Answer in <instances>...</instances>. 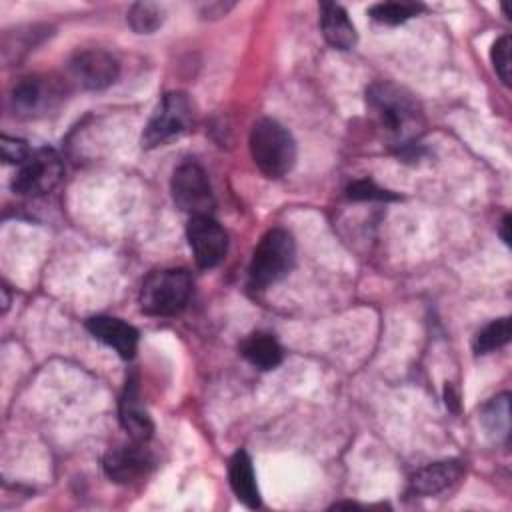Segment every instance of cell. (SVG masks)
Listing matches in <instances>:
<instances>
[{"instance_id":"6da1fadb","label":"cell","mask_w":512,"mask_h":512,"mask_svg":"<svg viewBox=\"0 0 512 512\" xmlns=\"http://www.w3.org/2000/svg\"><path fill=\"white\" fill-rule=\"evenodd\" d=\"M366 104L378 126L384 128L398 146L406 148L422 132L424 118L416 98L390 80H378L366 90Z\"/></svg>"},{"instance_id":"7a4b0ae2","label":"cell","mask_w":512,"mask_h":512,"mask_svg":"<svg viewBox=\"0 0 512 512\" xmlns=\"http://www.w3.org/2000/svg\"><path fill=\"white\" fill-rule=\"evenodd\" d=\"M248 146L254 164L268 178H282L296 162L292 134L272 118H260L252 124Z\"/></svg>"},{"instance_id":"3957f363","label":"cell","mask_w":512,"mask_h":512,"mask_svg":"<svg viewBox=\"0 0 512 512\" xmlns=\"http://www.w3.org/2000/svg\"><path fill=\"white\" fill-rule=\"evenodd\" d=\"M192 296V276L184 268H160L140 288V308L148 316H176Z\"/></svg>"},{"instance_id":"277c9868","label":"cell","mask_w":512,"mask_h":512,"mask_svg":"<svg viewBox=\"0 0 512 512\" xmlns=\"http://www.w3.org/2000/svg\"><path fill=\"white\" fill-rule=\"evenodd\" d=\"M296 244L290 232L282 228L268 230L250 260L248 284L254 290H264L270 284L282 280L294 266Z\"/></svg>"},{"instance_id":"5b68a950","label":"cell","mask_w":512,"mask_h":512,"mask_svg":"<svg viewBox=\"0 0 512 512\" xmlns=\"http://www.w3.org/2000/svg\"><path fill=\"white\" fill-rule=\"evenodd\" d=\"M66 84L52 74L22 76L10 92V106L20 118H42L60 108Z\"/></svg>"},{"instance_id":"8992f818","label":"cell","mask_w":512,"mask_h":512,"mask_svg":"<svg viewBox=\"0 0 512 512\" xmlns=\"http://www.w3.org/2000/svg\"><path fill=\"white\" fill-rule=\"evenodd\" d=\"M194 104L186 92H166L142 132V146L156 148L184 134L194 124Z\"/></svg>"},{"instance_id":"52a82bcc","label":"cell","mask_w":512,"mask_h":512,"mask_svg":"<svg viewBox=\"0 0 512 512\" xmlns=\"http://www.w3.org/2000/svg\"><path fill=\"white\" fill-rule=\"evenodd\" d=\"M64 164L54 148L32 150L30 156L16 166L12 176V190L20 196H44L52 192L62 180Z\"/></svg>"},{"instance_id":"ba28073f","label":"cell","mask_w":512,"mask_h":512,"mask_svg":"<svg viewBox=\"0 0 512 512\" xmlns=\"http://www.w3.org/2000/svg\"><path fill=\"white\" fill-rule=\"evenodd\" d=\"M170 192L174 204L190 216H210L216 200L208 174L198 162H182L170 180Z\"/></svg>"},{"instance_id":"9c48e42d","label":"cell","mask_w":512,"mask_h":512,"mask_svg":"<svg viewBox=\"0 0 512 512\" xmlns=\"http://www.w3.org/2000/svg\"><path fill=\"white\" fill-rule=\"evenodd\" d=\"M68 70L84 90H104L118 78L120 66L110 52L102 48H84L70 58Z\"/></svg>"},{"instance_id":"30bf717a","label":"cell","mask_w":512,"mask_h":512,"mask_svg":"<svg viewBox=\"0 0 512 512\" xmlns=\"http://www.w3.org/2000/svg\"><path fill=\"white\" fill-rule=\"evenodd\" d=\"M186 236L200 268H214L224 260L228 234L212 216H190Z\"/></svg>"},{"instance_id":"8fae6325","label":"cell","mask_w":512,"mask_h":512,"mask_svg":"<svg viewBox=\"0 0 512 512\" xmlns=\"http://www.w3.org/2000/svg\"><path fill=\"white\" fill-rule=\"evenodd\" d=\"M154 466L152 454L144 448V442H134L130 446L112 448L102 458L104 474L116 484H132L148 476Z\"/></svg>"},{"instance_id":"7c38bea8","label":"cell","mask_w":512,"mask_h":512,"mask_svg":"<svg viewBox=\"0 0 512 512\" xmlns=\"http://www.w3.org/2000/svg\"><path fill=\"white\" fill-rule=\"evenodd\" d=\"M88 332L112 348L120 358L130 360L138 348V330L114 316H92L86 320Z\"/></svg>"},{"instance_id":"4fadbf2b","label":"cell","mask_w":512,"mask_h":512,"mask_svg":"<svg viewBox=\"0 0 512 512\" xmlns=\"http://www.w3.org/2000/svg\"><path fill=\"white\" fill-rule=\"evenodd\" d=\"M118 418L126 434L132 438V442H148L154 432V422L150 414L144 410L138 394L136 380H128L126 388L120 396V406H118Z\"/></svg>"},{"instance_id":"5bb4252c","label":"cell","mask_w":512,"mask_h":512,"mask_svg":"<svg viewBox=\"0 0 512 512\" xmlns=\"http://www.w3.org/2000/svg\"><path fill=\"white\" fill-rule=\"evenodd\" d=\"M464 468L458 460H440L420 468L410 480V492L418 496H434L456 484Z\"/></svg>"},{"instance_id":"9a60e30c","label":"cell","mask_w":512,"mask_h":512,"mask_svg":"<svg viewBox=\"0 0 512 512\" xmlns=\"http://www.w3.org/2000/svg\"><path fill=\"white\" fill-rule=\"evenodd\" d=\"M320 28L324 40L336 50H350L356 46L358 34L348 18V12L336 2L320 4Z\"/></svg>"},{"instance_id":"2e32d148","label":"cell","mask_w":512,"mask_h":512,"mask_svg":"<svg viewBox=\"0 0 512 512\" xmlns=\"http://www.w3.org/2000/svg\"><path fill=\"white\" fill-rule=\"evenodd\" d=\"M228 480H230L232 492L244 506L248 508L260 506V492L254 476V466L246 450H238L232 454L228 464Z\"/></svg>"},{"instance_id":"e0dca14e","label":"cell","mask_w":512,"mask_h":512,"mask_svg":"<svg viewBox=\"0 0 512 512\" xmlns=\"http://www.w3.org/2000/svg\"><path fill=\"white\" fill-rule=\"evenodd\" d=\"M240 354L260 370H272L282 362V348L268 332H252L240 344Z\"/></svg>"},{"instance_id":"ac0fdd59","label":"cell","mask_w":512,"mask_h":512,"mask_svg":"<svg viewBox=\"0 0 512 512\" xmlns=\"http://www.w3.org/2000/svg\"><path fill=\"white\" fill-rule=\"evenodd\" d=\"M508 394H500L482 406V424L488 434L496 440L508 438L510 434V402Z\"/></svg>"},{"instance_id":"d6986e66","label":"cell","mask_w":512,"mask_h":512,"mask_svg":"<svg viewBox=\"0 0 512 512\" xmlns=\"http://www.w3.org/2000/svg\"><path fill=\"white\" fill-rule=\"evenodd\" d=\"M166 12L158 2H136L128 10V24L136 34H152L164 24Z\"/></svg>"},{"instance_id":"ffe728a7","label":"cell","mask_w":512,"mask_h":512,"mask_svg":"<svg viewBox=\"0 0 512 512\" xmlns=\"http://www.w3.org/2000/svg\"><path fill=\"white\" fill-rule=\"evenodd\" d=\"M508 340H510V318L504 316V318L492 320L482 330H478V334L474 336L472 348L476 354H490L502 348L504 344H508Z\"/></svg>"},{"instance_id":"44dd1931","label":"cell","mask_w":512,"mask_h":512,"mask_svg":"<svg viewBox=\"0 0 512 512\" xmlns=\"http://www.w3.org/2000/svg\"><path fill=\"white\" fill-rule=\"evenodd\" d=\"M424 6L416 4V2H380L374 4L368 14L380 22V24H388V26H396L406 22L408 18L416 16Z\"/></svg>"},{"instance_id":"7402d4cb","label":"cell","mask_w":512,"mask_h":512,"mask_svg":"<svg viewBox=\"0 0 512 512\" xmlns=\"http://www.w3.org/2000/svg\"><path fill=\"white\" fill-rule=\"evenodd\" d=\"M346 196L350 200H380V202H386V200H396L398 196L392 194L390 190H384L380 188L376 182L372 180H356L352 182L348 188H346Z\"/></svg>"},{"instance_id":"603a6c76","label":"cell","mask_w":512,"mask_h":512,"mask_svg":"<svg viewBox=\"0 0 512 512\" xmlns=\"http://www.w3.org/2000/svg\"><path fill=\"white\" fill-rule=\"evenodd\" d=\"M490 58L498 78L502 80V84L508 86L510 84V36L504 34L492 44Z\"/></svg>"},{"instance_id":"cb8c5ba5","label":"cell","mask_w":512,"mask_h":512,"mask_svg":"<svg viewBox=\"0 0 512 512\" xmlns=\"http://www.w3.org/2000/svg\"><path fill=\"white\" fill-rule=\"evenodd\" d=\"M0 150H2V158L8 164H16L20 166L28 156H30V146L20 140V138H10V136H2L0 140Z\"/></svg>"},{"instance_id":"d4e9b609","label":"cell","mask_w":512,"mask_h":512,"mask_svg":"<svg viewBox=\"0 0 512 512\" xmlns=\"http://www.w3.org/2000/svg\"><path fill=\"white\" fill-rule=\"evenodd\" d=\"M234 4H224V2H212V4H208V6H204L202 8V16L204 18H220V16H224L230 8H232Z\"/></svg>"},{"instance_id":"484cf974","label":"cell","mask_w":512,"mask_h":512,"mask_svg":"<svg viewBox=\"0 0 512 512\" xmlns=\"http://www.w3.org/2000/svg\"><path fill=\"white\" fill-rule=\"evenodd\" d=\"M510 216L506 214L504 218H502V224H500V236H502V240L506 242V244H510Z\"/></svg>"},{"instance_id":"4316f807","label":"cell","mask_w":512,"mask_h":512,"mask_svg":"<svg viewBox=\"0 0 512 512\" xmlns=\"http://www.w3.org/2000/svg\"><path fill=\"white\" fill-rule=\"evenodd\" d=\"M10 306V294H8V286H2V312H6Z\"/></svg>"}]
</instances>
